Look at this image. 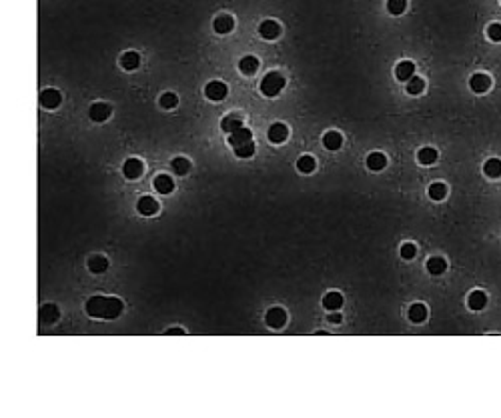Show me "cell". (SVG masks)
I'll return each mask as SVG.
<instances>
[{
	"mask_svg": "<svg viewBox=\"0 0 501 418\" xmlns=\"http://www.w3.org/2000/svg\"><path fill=\"white\" fill-rule=\"evenodd\" d=\"M85 308H87V314L92 316V318L112 320L123 312V300L114 296H90Z\"/></svg>",
	"mask_w": 501,
	"mask_h": 418,
	"instance_id": "cell-1",
	"label": "cell"
},
{
	"mask_svg": "<svg viewBox=\"0 0 501 418\" xmlns=\"http://www.w3.org/2000/svg\"><path fill=\"white\" fill-rule=\"evenodd\" d=\"M283 88H285V78L279 72H269L261 80V92L265 96H277Z\"/></svg>",
	"mask_w": 501,
	"mask_h": 418,
	"instance_id": "cell-2",
	"label": "cell"
},
{
	"mask_svg": "<svg viewBox=\"0 0 501 418\" xmlns=\"http://www.w3.org/2000/svg\"><path fill=\"white\" fill-rule=\"evenodd\" d=\"M227 84L225 82H221V80H213V82H209V84L205 86V96L209 98V100H213V102H219V100H223L225 96H227Z\"/></svg>",
	"mask_w": 501,
	"mask_h": 418,
	"instance_id": "cell-3",
	"label": "cell"
},
{
	"mask_svg": "<svg viewBox=\"0 0 501 418\" xmlns=\"http://www.w3.org/2000/svg\"><path fill=\"white\" fill-rule=\"evenodd\" d=\"M265 322L269 324L271 328H283V326H285V322H287V312L283 308H279V306H275V308H271L269 312H267Z\"/></svg>",
	"mask_w": 501,
	"mask_h": 418,
	"instance_id": "cell-4",
	"label": "cell"
},
{
	"mask_svg": "<svg viewBox=\"0 0 501 418\" xmlns=\"http://www.w3.org/2000/svg\"><path fill=\"white\" fill-rule=\"evenodd\" d=\"M60 100H62V96H60V92L54 90V88H46V90L40 92V104H42L44 108H48V110L56 108V106L60 104Z\"/></svg>",
	"mask_w": 501,
	"mask_h": 418,
	"instance_id": "cell-5",
	"label": "cell"
},
{
	"mask_svg": "<svg viewBox=\"0 0 501 418\" xmlns=\"http://www.w3.org/2000/svg\"><path fill=\"white\" fill-rule=\"evenodd\" d=\"M123 174H125V178H128V180L139 178V176L143 174V162H141L139 158H128V160L123 164Z\"/></svg>",
	"mask_w": 501,
	"mask_h": 418,
	"instance_id": "cell-6",
	"label": "cell"
},
{
	"mask_svg": "<svg viewBox=\"0 0 501 418\" xmlns=\"http://www.w3.org/2000/svg\"><path fill=\"white\" fill-rule=\"evenodd\" d=\"M469 86H471L473 92L483 94V92H487L491 88V78L487 74H473L471 80H469Z\"/></svg>",
	"mask_w": 501,
	"mask_h": 418,
	"instance_id": "cell-7",
	"label": "cell"
},
{
	"mask_svg": "<svg viewBox=\"0 0 501 418\" xmlns=\"http://www.w3.org/2000/svg\"><path fill=\"white\" fill-rule=\"evenodd\" d=\"M137 210L143 216H153V214H157L159 204H157V200L153 196H141L139 202H137Z\"/></svg>",
	"mask_w": 501,
	"mask_h": 418,
	"instance_id": "cell-8",
	"label": "cell"
},
{
	"mask_svg": "<svg viewBox=\"0 0 501 418\" xmlns=\"http://www.w3.org/2000/svg\"><path fill=\"white\" fill-rule=\"evenodd\" d=\"M259 34H261L265 40H275V38L281 34V26H279L275 20H265V22H261V26H259Z\"/></svg>",
	"mask_w": 501,
	"mask_h": 418,
	"instance_id": "cell-9",
	"label": "cell"
},
{
	"mask_svg": "<svg viewBox=\"0 0 501 418\" xmlns=\"http://www.w3.org/2000/svg\"><path fill=\"white\" fill-rule=\"evenodd\" d=\"M267 136H269V140H271L273 144H281V142H285V140H287L289 130H287V126H285V124L277 122V124H273V126L269 128V132H267Z\"/></svg>",
	"mask_w": 501,
	"mask_h": 418,
	"instance_id": "cell-10",
	"label": "cell"
},
{
	"mask_svg": "<svg viewBox=\"0 0 501 418\" xmlns=\"http://www.w3.org/2000/svg\"><path fill=\"white\" fill-rule=\"evenodd\" d=\"M110 106L108 104H105V102H96V104H92L90 106V110H89V114H90V118L94 120V122H105L108 116H110Z\"/></svg>",
	"mask_w": 501,
	"mask_h": 418,
	"instance_id": "cell-11",
	"label": "cell"
},
{
	"mask_svg": "<svg viewBox=\"0 0 501 418\" xmlns=\"http://www.w3.org/2000/svg\"><path fill=\"white\" fill-rule=\"evenodd\" d=\"M249 140H253V132H250L249 128H245V126H241L239 130H235V132H231V134H229V144L233 148L243 144V142H249Z\"/></svg>",
	"mask_w": 501,
	"mask_h": 418,
	"instance_id": "cell-12",
	"label": "cell"
},
{
	"mask_svg": "<svg viewBox=\"0 0 501 418\" xmlns=\"http://www.w3.org/2000/svg\"><path fill=\"white\" fill-rule=\"evenodd\" d=\"M395 76H397L401 82H407L409 78H413V76H415V64H413L411 60H403V62H399V64H397V68H395Z\"/></svg>",
	"mask_w": 501,
	"mask_h": 418,
	"instance_id": "cell-13",
	"label": "cell"
},
{
	"mask_svg": "<svg viewBox=\"0 0 501 418\" xmlns=\"http://www.w3.org/2000/svg\"><path fill=\"white\" fill-rule=\"evenodd\" d=\"M241 126H243V116L241 114H229V116H225V118L221 120V128L227 132V134L239 130Z\"/></svg>",
	"mask_w": 501,
	"mask_h": 418,
	"instance_id": "cell-14",
	"label": "cell"
},
{
	"mask_svg": "<svg viewBox=\"0 0 501 418\" xmlns=\"http://www.w3.org/2000/svg\"><path fill=\"white\" fill-rule=\"evenodd\" d=\"M153 186H155V190L159 194H171L173 188H175V182H173V178H169L166 174H159L155 178V182H153Z\"/></svg>",
	"mask_w": 501,
	"mask_h": 418,
	"instance_id": "cell-15",
	"label": "cell"
},
{
	"mask_svg": "<svg viewBox=\"0 0 501 418\" xmlns=\"http://www.w3.org/2000/svg\"><path fill=\"white\" fill-rule=\"evenodd\" d=\"M467 304H469L471 310H483L487 304V294L483 290H473L469 294V298H467Z\"/></svg>",
	"mask_w": 501,
	"mask_h": 418,
	"instance_id": "cell-16",
	"label": "cell"
},
{
	"mask_svg": "<svg viewBox=\"0 0 501 418\" xmlns=\"http://www.w3.org/2000/svg\"><path fill=\"white\" fill-rule=\"evenodd\" d=\"M58 320V308L54 304H44L40 308V322L42 324H54Z\"/></svg>",
	"mask_w": 501,
	"mask_h": 418,
	"instance_id": "cell-17",
	"label": "cell"
},
{
	"mask_svg": "<svg viewBox=\"0 0 501 418\" xmlns=\"http://www.w3.org/2000/svg\"><path fill=\"white\" fill-rule=\"evenodd\" d=\"M425 268H427V272H429V274L439 276V274H443V272H445L447 262H445L443 258H439V256H433V258H429V260H427Z\"/></svg>",
	"mask_w": 501,
	"mask_h": 418,
	"instance_id": "cell-18",
	"label": "cell"
},
{
	"mask_svg": "<svg viewBox=\"0 0 501 418\" xmlns=\"http://www.w3.org/2000/svg\"><path fill=\"white\" fill-rule=\"evenodd\" d=\"M367 166H369V170L379 172V170H383L387 166V158H385V154H381V152H373V154L367 156Z\"/></svg>",
	"mask_w": 501,
	"mask_h": 418,
	"instance_id": "cell-19",
	"label": "cell"
},
{
	"mask_svg": "<svg viewBox=\"0 0 501 418\" xmlns=\"http://www.w3.org/2000/svg\"><path fill=\"white\" fill-rule=\"evenodd\" d=\"M323 306L327 308V310H339L341 306H343V296H341V292H329V294H325V298H323Z\"/></svg>",
	"mask_w": 501,
	"mask_h": 418,
	"instance_id": "cell-20",
	"label": "cell"
},
{
	"mask_svg": "<svg viewBox=\"0 0 501 418\" xmlns=\"http://www.w3.org/2000/svg\"><path fill=\"white\" fill-rule=\"evenodd\" d=\"M213 26H215V30L219 32V34H227V32H231L233 26H235V20H233V16L223 14V16H219V18H215Z\"/></svg>",
	"mask_w": 501,
	"mask_h": 418,
	"instance_id": "cell-21",
	"label": "cell"
},
{
	"mask_svg": "<svg viewBox=\"0 0 501 418\" xmlns=\"http://www.w3.org/2000/svg\"><path fill=\"white\" fill-rule=\"evenodd\" d=\"M323 144H325L327 150H339L341 144H343V136L339 134L337 130H331V132H327V134L323 136Z\"/></svg>",
	"mask_w": 501,
	"mask_h": 418,
	"instance_id": "cell-22",
	"label": "cell"
},
{
	"mask_svg": "<svg viewBox=\"0 0 501 418\" xmlns=\"http://www.w3.org/2000/svg\"><path fill=\"white\" fill-rule=\"evenodd\" d=\"M407 316H409V320H411V322L419 324V322H423V320L427 318V308H425L423 304H413V306H409Z\"/></svg>",
	"mask_w": 501,
	"mask_h": 418,
	"instance_id": "cell-23",
	"label": "cell"
},
{
	"mask_svg": "<svg viewBox=\"0 0 501 418\" xmlns=\"http://www.w3.org/2000/svg\"><path fill=\"white\" fill-rule=\"evenodd\" d=\"M141 64V56L137 52H125L121 58V66L125 70H137Z\"/></svg>",
	"mask_w": 501,
	"mask_h": 418,
	"instance_id": "cell-24",
	"label": "cell"
},
{
	"mask_svg": "<svg viewBox=\"0 0 501 418\" xmlns=\"http://www.w3.org/2000/svg\"><path fill=\"white\" fill-rule=\"evenodd\" d=\"M239 68H241V72H243V74H255V72H257V68H259V60H257V56H245V58H241Z\"/></svg>",
	"mask_w": 501,
	"mask_h": 418,
	"instance_id": "cell-25",
	"label": "cell"
},
{
	"mask_svg": "<svg viewBox=\"0 0 501 418\" xmlns=\"http://www.w3.org/2000/svg\"><path fill=\"white\" fill-rule=\"evenodd\" d=\"M417 158H419V162H421V164L429 166V164H433V162H437V150H435V148H431V146H425V148H421V150H419V154H417Z\"/></svg>",
	"mask_w": 501,
	"mask_h": 418,
	"instance_id": "cell-26",
	"label": "cell"
},
{
	"mask_svg": "<svg viewBox=\"0 0 501 418\" xmlns=\"http://www.w3.org/2000/svg\"><path fill=\"white\" fill-rule=\"evenodd\" d=\"M315 158L313 156H301L299 160H297V170L301 172V174H311L313 170H315Z\"/></svg>",
	"mask_w": 501,
	"mask_h": 418,
	"instance_id": "cell-27",
	"label": "cell"
},
{
	"mask_svg": "<svg viewBox=\"0 0 501 418\" xmlns=\"http://www.w3.org/2000/svg\"><path fill=\"white\" fill-rule=\"evenodd\" d=\"M107 268H108V260H107L105 256H92V258L89 260V270L94 272V274L105 272Z\"/></svg>",
	"mask_w": 501,
	"mask_h": 418,
	"instance_id": "cell-28",
	"label": "cell"
},
{
	"mask_svg": "<svg viewBox=\"0 0 501 418\" xmlns=\"http://www.w3.org/2000/svg\"><path fill=\"white\" fill-rule=\"evenodd\" d=\"M483 172H485L489 178H497L501 176V160L499 158H489L483 166Z\"/></svg>",
	"mask_w": 501,
	"mask_h": 418,
	"instance_id": "cell-29",
	"label": "cell"
},
{
	"mask_svg": "<svg viewBox=\"0 0 501 418\" xmlns=\"http://www.w3.org/2000/svg\"><path fill=\"white\" fill-rule=\"evenodd\" d=\"M171 166H173V170H175V174H179V176H182V174H187L189 170H191V162L187 160V158H182V156H177L173 162H171Z\"/></svg>",
	"mask_w": 501,
	"mask_h": 418,
	"instance_id": "cell-30",
	"label": "cell"
},
{
	"mask_svg": "<svg viewBox=\"0 0 501 418\" xmlns=\"http://www.w3.org/2000/svg\"><path fill=\"white\" fill-rule=\"evenodd\" d=\"M235 154H237L239 158H250V156L255 154V144H253V140H249V142H243V144L235 146Z\"/></svg>",
	"mask_w": 501,
	"mask_h": 418,
	"instance_id": "cell-31",
	"label": "cell"
},
{
	"mask_svg": "<svg viewBox=\"0 0 501 418\" xmlns=\"http://www.w3.org/2000/svg\"><path fill=\"white\" fill-rule=\"evenodd\" d=\"M429 196L433 200H443L447 196V186L443 184V182H433V184L429 186Z\"/></svg>",
	"mask_w": 501,
	"mask_h": 418,
	"instance_id": "cell-32",
	"label": "cell"
},
{
	"mask_svg": "<svg viewBox=\"0 0 501 418\" xmlns=\"http://www.w3.org/2000/svg\"><path fill=\"white\" fill-rule=\"evenodd\" d=\"M423 88H425L423 78L413 76V78H409V80H407V92H409V94H421V92H423Z\"/></svg>",
	"mask_w": 501,
	"mask_h": 418,
	"instance_id": "cell-33",
	"label": "cell"
},
{
	"mask_svg": "<svg viewBox=\"0 0 501 418\" xmlns=\"http://www.w3.org/2000/svg\"><path fill=\"white\" fill-rule=\"evenodd\" d=\"M405 8H407V0H389V2H387V10L391 14H395V16L403 14Z\"/></svg>",
	"mask_w": 501,
	"mask_h": 418,
	"instance_id": "cell-34",
	"label": "cell"
},
{
	"mask_svg": "<svg viewBox=\"0 0 501 418\" xmlns=\"http://www.w3.org/2000/svg\"><path fill=\"white\" fill-rule=\"evenodd\" d=\"M177 104H179L177 94H173V92H164V94L161 96V106H162V108H175Z\"/></svg>",
	"mask_w": 501,
	"mask_h": 418,
	"instance_id": "cell-35",
	"label": "cell"
},
{
	"mask_svg": "<svg viewBox=\"0 0 501 418\" xmlns=\"http://www.w3.org/2000/svg\"><path fill=\"white\" fill-rule=\"evenodd\" d=\"M415 254H417V248H415V244H411V242H405L403 246H401V256H403L405 260H411V258H415Z\"/></svg>",
	"mask_w": 501,
	"mask_h": 418,
	"instance_id": "cell-36",
	"label": "cell"
},
{
	"mask_svg": "<svg viewBox=\"0 0 501 418\" xmlns=\"http://www.w3.org/2000/svg\"><path fill=\"white\" fill-rule=\"evenodd\" d=\"M487 36H489L493 42H501V24H489Z\"/></svg>",
	"mask_w": 501,
	"mask_h": 418,
	"instance_id": "cell-37",
	"label": "cell"
},
{
	"mask_svg": "<svg viewBox=\"0 0 501 418\" xmlns=\"http://www.w3.org/2000/svg\"><path fill=\"white\" fill-rule=\"evenodd\" d=\"M341 320H343V318H341V314H339V312L333 310V312L329 314V322H331V324H339Z\"/></svg>",
	"mask_w": 501,
	"mask_h": 418,
	"instance_id": "cell-38",
	"label": "cell"
},
{
	"mask_svg": "<svg viewBox=\"0 0 501 418\" xmlns=\"http://www.w3.org/2000/svg\"><path fill=\"white\" fill-rule=\"evenodd\" d=\"M164 334H169V336H175V334H177V336H182V334H185V330H182V328H169Z\"/></svg>",
	"mask_w": 501,
	"mask_h": 418,
	"instance_id": "cell-39",
	"label": "cell"
}]
</instances>
